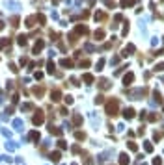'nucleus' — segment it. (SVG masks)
<instances>
[{"label": "nucleus", "instance_id": "obj_1", "mask_svg": "<svg viewBox=\"0 0 164 165\" xmlns=\"http://www.w3.org/2000/svg\"><path fill=\"white\" fill-rule=\"evenodd\" d=\"M2 26H4V24H2V22H0V30H2Z\"/></svg>", "mask_w": 164, "mask_h": 165}]
</instances>
